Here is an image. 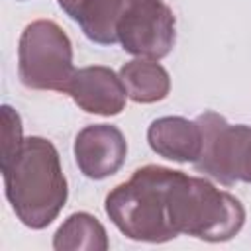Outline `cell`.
I'll return each instance as SVG.
<instances>
[{"mask_svg": "<svg viewBox=\"0 0 251 251\" xmlns=\"http://www.w3.org/2000/svg\"><path fill=\"white\" fill-rule=\"evenodd\" d=\"M6 198L29 229L51 226L67 204L69 184L57 147L39 135L25 137L20 151L0 165Z\"/></svg>", "mask_w": 251, "mask_h": 251, "instance_id": "1", "label": "cell"}, {"mask_svg": "<svg viewBox=\"0 0 251 251\" xmlns=\"http://www.w3.org/2000/svg\"><path fill=\"white\" fill-rule=\"evenodd\" d=\"M167 212L178 235L208 243L229 241L245 224V208L237 196L218 188L206 176L182 171H176L167 190Z\"/></svg>", "mask_w": 251, "mask_h": 251, "instance_id": "2", "label": "cell"}, {"mask_svg": "<svg viewBox=\"0 0 251 251\" xmlns=\"http://www.w3.org/2000/svg\"><path fill=\"white\" fill-rule=\"evenodd\" d=\"M176 176V169L145 165L116 184L104 202L112 224L133 241L165 243L178 233L171 226L167 212V190Z\"/></svg>", "mask_w": 251, "mask_h": 251, "instance_id": "3", "label": "cell"}, {"mask_svg": "<svg viewBox=\"0 0 251 251\" xmlns=\"http://www.w3.org/2000/svg\"><path fill=\"white\" fill-rule=\"evenodd\" d=\"M76 69L73 43L53 20L27 24L18 41V76L29 90L67 92Z\"/></svg>", "mask_w": 251, "mask_h": 251, "instance_id": "4", "label": "cell"}, {"mask_svg": "<svg viewBox=\"0 0 251 251\" xmlns=\"http://www.w3.org/2000/svg\"><path fill=\"white\" fill-rule=\"evenodd\" d=\"M196 122L202 129V151L194 169L224 186L251 184V126L229 124L212 110L202 112Z\"/></svg>", "mask_w": 251, "mask_h": 251, "instance_id": "5", "label": "cell"}, {"mask_svg": "<svg viewBox=\"0 0 251 251\" xmlns=\"http://www.w3.org/2000/svg\"><path fill=\"white\" fill-rule=\"evenodd\" d=\"M175 25L173 10L161 0L129 4L118 25V41L133 57L161 61L175 47Z\"/></svg>", "mask_w": 251, "mask_h": 251, "instance_id": "6", "label": "cell"}, {"mask_svg": "<svg viewBox=\"0 0 251 251\" xmlns=\"http://www.w3.org/2000/svg\"><path fill=\"white\" fill-rule=\"evenodd\" d=\"M73 151L78 171L86 178L102 180L124 167L127 141L122 129L112 124H90L76 133Z\"/></svg>", "mask_w": 251, "mask_h": 251, "instance_id": "7", "label": "cell"}, {"mask_svg": "<svg viewBox=\"0 0 251 251\" xmlns=\"http://www.w3.org/2000/svg\"><path fill=\"white\" fill-rule=\"evenodd\" d=\"M67 94L86 114L118 116L126 110L127 90L116 73L104 65H90L76 69Z\"/></svg>", "mask_w": 251, "mask_h": 251, "instance_id": "8", "label": "cell"}, {"mask_svg": "<svg viewBox=\"0 0 251 251\" xmlns=\"http://www.w3.org/2000/svg\"><path fill=\"white\" fill-rule=\"evenodd\" d=\"M149 147L163 159L175 163H194L202 151L200 124L184 116H163L147 127Z\"/></svg>", "mask_w": 251, "mask_h": 251, "instance_id": "9", "label": "cell"}, {"mask_svg": "<svg viewBox=\"0 0 251 251\" xmlns=\"http://www.w3.org/2000/svg\"><path fill=\"white\" fill-rule=\"evenodd\" d=\"M120 78L127 90V98L137 104H155L169 96L171 76L167 69L145 57H135L122 65Z\"/></svg>", "mask_w": 251, "mask_h": 251, "instance_id": "10", "label": "cell"}, {"mask_svg": "<svg viewBox=\"0 0 251 251\" xmlns=\"http://www.w3.org/2000/svg\"><path fill=\"white\" fill-rule=\"evenodd\" d=\"M110 239L102 222L88 212L71 214L53 235L57 251H106Z\"/></svg>", "mask_w": 251, "mask_h": 251, "instance_id": "11", "label": "cell"}, {"mask_svg": "<svg viewBox=\"0 0 251 251\" xmlns=\"http://www.w3.org/2000/svg\"><path fill=\"white\" fill-rule=\"evenodd\" d=\"M126 8V0H84L75 22L92 43L112 45L118 41V25Z\"/></svg>", "mask_w": 251, "mask_h": 251, "instance_id": "12", "label": "cell"}, {"mask_svg": "<svg viewBox=\"0 0 251 251\" xmlns=\"http://www.w3.org/2000/svg\"><path fill=\"white\" fill-rule=\"evenodd\" d=\"M24 127H22V118L20 114L4 104L2 106V157L0 165H6L22 147L24 143Z\"/></svg>", "mask_w": 251, "mask_h": 251, "instance_id": "13", "label": "cell"}, {"mask_svg": "<svg viewBox=\"0 0 251 251\" xmlns=\"http://www.w3.org/2000/svg\"><path fill=\"white\" fill-rule=\"evenodd\" d=\"M59 2V8L71 18V20H75V16H76V12H78V8H80V4L84 2V0H57Z\"/></svg>", "mask_w": 251, "mask_h": 251, "instance_id": "14", "label": "cell"}, {"mask_svg": "<svg viewBox=\"0 0 251 251\" xmlns=\"http://www.w3.org/2000/svg\"><path fill=\"white\" fill-rule=\"evenodd\" d=\"M126 2L129 6V4H143V2H157V0H126Z\"/></svg>", "mask_w": 251, "mask_h": 251, "instance_id": "15", "label": "cell"}]
</instances>
